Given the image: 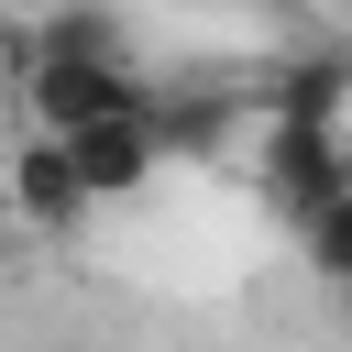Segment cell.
<instances>
[{"label":"cell","instance_id":"6da1fadb","mask_svg":"<svg viewBox=\"0 0 352 352\" xmlns=\"http://www.w3.org/2000/svg\"><path fill=\"white\" fill-rule=\"evenodd\" d=\"M242 165H253L264 209H286L308 231L319 209L352 198V121H253L242 132Z\"/></svg>","mask_w":352,"mask_h":352},{"label":"cell","instance_id":"7a4b0ae2","mask_svg":"<svg viewBox=\"0 0 352 352\" xmlns=\"http://www.w3.org/2000/svg\"><path fill=\"white\" fill-rule=\"evenodd\" d=\"M11 88H22V132H88V121H121V110L165 99V88H143L132 55H33Z\"/></svg>","mask_w":352,"mask_h":352},{"label":"cell","instance_id":"3957f363","mask_svg":"<svg viewBox=\"0 0 352 352\" xmlns=\"http://www.w3.org/2000/svg\"><path fill=\"white\" fill-rule=\"evenodd\" d=\"M0 198H11V231H44V242H66L99 198H88V176H77V154H66V132H22L11 154H0Z\"/></svg>","mask_w":352,"mask_h":352},{"label":"cell","instance_id":"277c9868","mask_svg":"<svg viewBox=\"0 0 352 352\" xmlns=\"http://www.w3.org/2000/svg\"><path fill=\"white\" fill-rule=\"evenodd\" d=\"M66 154H77V176H88V198L110 209V198H143L176 154H165V121L154 110H121V121H88V132H66Z\"/></svg>","mask_w":352,"mask_h":352},{"label":"cell","instance_id":"5b68a950","mask_svg":"<svg viewBox=\"0 0 352 352\" xmlns=\"http://www.w3.org/2000/svg\"><path fill=\"white\" fill-rule=\"evenodd\" d=\"M242 99H253V121H352V44H330V55H264V77Z\"/></svg>","mask_w":352,"mask_h":352},{"label":"cell","instance_id":"8992f818","mask_svg":"<svg viewBox=\"0 0 352 352\" xmlns=\"http://www.w3.org/2000/svg\"><path fill=\"white\" fill-rule=\"evenodd\" d=\"M33 55H132V44H121V11L110 0H55L33 22Z\"/></svg>","mask_w":352,"mask_h":352},{"label":"cell","instance_id":"52a82bcc","mask_svg":"<svg viewBox=\"0 0 352 352\" xmlns=\"http://www.w3.org/2000/svg\"><path fill=\"white\" fill-rule=\"evenodd\" d=\"M297 242H308V264H319L330 286H352V198H341V209H319Z\"/></svg>","mask_w":352,"mask_h":352},{"label":"cell","instance_id":"ba28073f","mask_svg":"<svg viewBox=\"0 0 352 352\" xmlns=\"http://www.w3.org/2000/svg\"><path fill=\"white\" fill-rule=\"evenodd\" d=\"M11 264H22V242H11V220H0V286H11Z\"/></svg>","mask_w":352,"mask_h":352}]
</instances>
